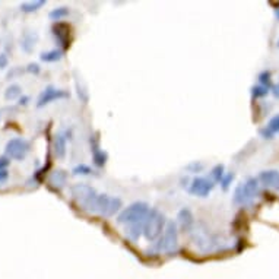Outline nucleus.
Listing matches in <instances>:
<instances>
[{"instance_id": "obj_1", "label": "nucleus", "mask_w": 279, "mask_h": 279, "mask_svg": "<svg viewBox=\"0 0 279 279\" xmlns=\"http://www.w3.org/2000/svg\"><path fill=\"white\" fill-rule=\"evenodd\" d=\"M121 199L113 197L110 194H97L89 204L86 205L85 211L91 214L101 215V216H114L121 209Z\"/></svg>"}, {"instance_id": "obj_2", "label": "nucleus", "mask_w": 279, "mask_h": 279, "mask_svg": "<svg viewBox=\"0 0 279 279\" xmlns=\"http://www.w3.org/2000/svg\"><path fill=\"white\" fill-rule=\"evenodd\" d=\"M165 216L158 209H150L149 214L143 222V237L146 241L154 243L160 240L165 230Z\"/></svg>"}, {"instance_id": "obj_3", "label": "nucleus", "mask_w": 279, "mask_h": 279, "mask_svg": "<svg viewBox=\"0 0 279 279\" xmlns=\"http://www.w3.org/2000/svg\"><path fill=\"white\" fill-rule=\"evenodd\" d=\"M149 206L145 202H135L129 205L128 208L121 209L120 214L117 215V222L121 225H133V224H139L146 219V216L149 214Z\"/></svg>"}, {"instance_id": "obj_4", "label": "nucleus", "mask_w": 279, "mask_h": 279, "mask_svg": "<svg viewBox=\"0 0 279 279\" xmlns=\"http://www.w3.org/2000/svg\"><path fill=\"white\" fill-rule=\"evenodd\" d=\"M259 180H256L255 177L247 179L246 182L240 183L234 190V196L233 200L234 204L238 206H248L255 202V199L259 196Z\"/></svg>"}, {"instance_id": "obj_5", "label": "nucleus", "mask_w": 279, "mask_h": 279, "mask_svg": "<svg viewBox=\"0 0 279 279\" xmlns=\"http://www.w3.org/2000/svg\"><path fill=\"white\" fill-rule=\"evenodd\" d=\"M177 248H179V226L174 221H170L167 222L164 234L160 238L158 250L167 255H172L177 251Z\"/></svg>"}, {"instance_id": "obj_6", "label": "nucleus", "mask_w": 279, "mask_h": 279, "mask_svg": "<svg viewBox=\"0 0 279 279\" xmlns=\"http://www.w3.org/2000/svg\"><path fill=\"white\" fill-rule=\"evenodd\" d=\"M31 150V143L22 138H13L6 143V157L15 161H23Z\"/></svg>"}, {"instance_id": "obj_7", "label": "nucleus", "mask_w": 279, "mask_h": 279, "mask_svg": "<svg viewBox=\"0 0 279 279\" xmlns=\"http://www.w3.org/2000/svg\"><path fill=\"white\" fill-rule=\"evenodd\" d=\"M70 194L76 202L85 209L86 205L89 204L98 193L92 186H89L86 183H76L70 187Z\"/></svg>"}, {"instance_id": "obj_8", "label": "nucleus", "mask_w": 279, "mask_h": 279, "mask_svg": "<svg viewBox=\"0 0 279 279\" xmlns=\"http://www.w3.org/2000/svg\"><path fill=\"white\" fill-rule=\"evenodd\" d=\"M215 183L211 179L206 177H194L190 186H189V193L197 196V197H208L211 192L214 190Z\"/></svg>"}, {"instance_id": "obj_9", "label": "nucleus", "mask_w": 279, "mask_h": 279, "mask_svg": "<svg viewBox=\"0 0 279 279\" xmlns=\"http://www.w3.org/2000/svg\"><path fill=\"white\" fill-rule=\"evenodd\" d=\"M70 97V94L67 91H63V89H57L54 86H47L44 89L43 92L40 94V97L37 99V107L43 108L45 107L47 104L53 103V101H57V99H65V98Z\"/></svg>"}, {"instance_id": "obj_10", "label": "nucleus", "mask_w": 279, "mask_h": 279, "mask_svg": "<svg viewBox=\"0 0 279 279\" xmlns=\"http://www.w3.org/2000/svg\"><path fill=\"white\" fill-rule=\"evenodd\" d=\"M192 233H193V241L196 243V246L200 248V251L209 253V251H214L218 246V241L206 230H196V231L193 230Z\"/></svg>"}, {"instance_id": "obj_11", "label": "nucleus", "mask_w": 279, "mask_h": 279, "mask_svg": "<svg viewBox=\"0 0 279 279\" xmlns=\"http://www.w3.org/2000/svg\"><path fill=\"white\" fill-rule=\"evenodd\" d=\"M53 35L56 41L63 47V50L69 48L70 45V27L66 22H56L53 25Z\"/></svg>"}, {"instance_id": "obj_12", "label": "nucleus", "mask_w": 279, "mask_h": 279, "mask_svg": "<svg viewBox=\"0 0 279 279\" xmlns=\"http://www.w3.org/2000/svg\"><path fill=\"white\" fill-rule=\"evenodd\" d=\"M177 226H180L183 233H192L194 228V216L193 212L189 208H183L177 214Z\"/></svg>"}, {"instance_id": "obj_13", "label": "nucleus", "mask_w": 279, "mask_h": 279, "mask_svg": "<svg viewBox=\"0 0 279 279\" xmlns=\"http://www.w3.org/2000/svg\"><path fill=\"white\" fill-rule=\"evenodd\" d=\"M259 182L265 187L272 190H279V171L276 170H265L259 174Z\"/></svg>"}, {"instance_id": "obj_14", "label": "nucleus", "mask_w": 279, "mask_h": 279, "mask_svg": "<svg viewBox=\"0 0 279 279\" xmlns=\"http://www.w3.org/2000/svg\"><path fill=\"white\" fill-rule=\"evenodd\" d=\"M37 41H38V34L33 31H25L21 38V48L25 53H33Z\"/></svg>"}, {"instance_id": "obj_15", "label": "nucleus", "mask_w": 279, "mask_h": 279, "mask_svg": "<svg viewBox=\"0 0 279 279\" xmlns=\"http://www.w3.org/2000/svg\"><path fill=\"white\" fill-rule=\"evenodd\" d=\"M66 148H67V140L63 133H59L54 136L53 140V149L54 155L59 158V160H63L66 157Z\"/></svg>"}, {"instance_id": "obj_16", "label": "nucleus", "mask_w": 279, "mask_h": 279, "mask_svg": "<svg viewBox=\"0 0 279 279\" xmlns=\"http://www.w3.org/2000/svg\"><path fill=\"white\" fill-rule=\"evenodd\" d=\"M91 154H92V161L95 164V167L101 168L106 165L107 162V154L99 148L98 142H91Z\"/></svg>"}, {"instance_id": "obj_17", "label": "nucleus", "mask_w": 279, "mask_h": 279, "mask_svg": "<svg viewBox=\"0 0 279 279\" xmlns=\"http://www.w3.org/2000/svg\"><path fill=\"white\" fill-rule=\"evenodd\" d=\"M48 183L53 186L54 189L60 190L63 189L67 183V172L65 170H56L50 174V179H48Z\"/></svg>"}, {"instance_id": "obj_18", "label": "nucleus", "mask_w": 279, "mask_h": 279, "mask_svg": "<svg viewBox=\"0 0 279 279\" xmlns=\"http://www.w3.org/2000/svg\"><path fill=\"white\" fill-rule=\"evenodd\" d=\"M63 57V50H50V52H44L40 56L41 62H45V63H54V62H59L60 59Z\"/></svg>"}, {"instance_id": "obj_19", "label": "nucleus", "mask_w": 279, "mask_h": 279, "mask_svg": "<svg viewBox=\"0 0 279 279\" xmlns=\"http://www.w3.org/2000/svg\"><path fill=\"white\" fill-rule=\"evenodd\" d=\"M45 5V0H34V2H25L21 5V11L23 13H33V12L40 11Z\"/></svg>"}, {"instance_id": "obj_20", "label": "nucleus", "mask_w": 279, "mask_h": 279, "mask_svg": "<svg viewBox=\"0 0 279 279\" xmlns=\"http://www.w3.org/2000/svg\"><path fill=\"white\" fill-rule=\"evenodd\" d=\"M143 222H145V221H143ZM143 222L126 226V236L129 237L130 240L136 241L140 236H143Z\"/></svg>"}, {"instance_id": "obj_21", "label": "nucleus", "mask_w": 279, "mask_h": 279, "mask_svg": "<svg viewBox=\"0 0 279 279\" xmlns=\"http://www.w3.org/2000/svg\"><path fill=\"white\" fill-rule=\"evenodd\" d=\"M22 97V88L16 84L8 86L6 91H5V99L6 101H15V99H19Z\"/></svg>"}, {"instance_id": "obj_22", "label": "nucleus", "mask_w": 279, "mask_h": 279, "mask_svg": "<svg viewBox=\"0 0 279 279\" xmlns=\"http://www.w3.org/2000/svg\"><path fill=\"white\" fill-rule=\"evenodd\" d=\"M69 9L67 8H56L53 11L48 13V16H50V19H53L56 22H60L62 19H65L69 16Z\"/></svg>"}, {"instance_id": "obj_23", "label": "nucleus", "mask_w": 279, "mask_h": 279, "mask_svg": "<svg viewBox=\"0 0 279 279\" xmlns=\"http://www.w3.org/2000/svg\"><path fill=\"white\" fill-rule=\"evenodd\" d=\"M224 174H225V167L222 165V164H216L214 168L211 170V180L212 182H221L222 180V177H224Z\"/></svg>"}, {"instance_id": "obj_24", "label": "nucleus", "mask_w": 279, "mask_h": 279, "mask_svg": "<svg viewBox=\"0 0 279 279\" xmlns=\"http://www.w3.org/2000/svg\"><path fill=\"white\" fill-rule=\"evenodd\" d=\"M92 172H94L92 168L89 165H86V164H79V165H76L75 168L72 170L73 175H91Z\"/></svg>"}, {"instance_id": "obj_25", "label": "nucleus", "mask_w": 279, "mask_h": 279, "mask_svg": "<svg viewBox=\"0 0 279 279\" xmlns=\"http://www.w3.org/2000/svg\"><path fill=\"white\" fill-rule=\"evenodd\" d=\"M204 168H205V164L200 161H193L186 165V171L192 172V174H199V172L204 171Z\"/></svg>"}, {"instance_id": "obj_26", "label": "nucleus", "mask_w": 279, "mask_h": 279, "mask_svg": "<svg viewBox=\"0 0 279 279\" xmlns=\"http://www.w3.org/2000/svg\"><path fill=\"white\" fill-rule=\"evenodd\" d=\"M269 94V88L268 86H263V85H256L251 88V95L255 98H262V97H266Z\"/></svg>"}, {"instance_id": "obj_27", "label": "nucleus", "mask_w": 279, "mask_h": 279, "mask_svg": "<svg viewBox=\"0 0 279 279\" xmlns=\"http://www.w3.org/2000/svg\"><path fill=\"white\" fill-rule=\"evenodd\" d=\"M234 172H225L224 174V177H222V180H221V187H222V190H228L230 189V186L233 184V182H234Z\"/></svg>"}, {"instance_id": "obj_28", "label": "nucleus", "mask_w": 279, "mask_h": 279, "mask_svg": "<svg viewBox=\"0 0 279 279\" xmlns=\"http://www.w3.org/2000/svg\"><path fill=\"white\" fill-rule=\"evenodd\" d=\"M272 133H278L279 132V114L273 116V117L269 120L268 126H266Z\"/></svg>"}, {"instance_id": "obj_29", "label": "nucleus", "mask_w": 279, "mask_h": 279, "mask_svg": "<svg viewBox=\"0 0 279 279\" xmlns=\"http://www.w3.org/2000/svg\"><path fill=\"white\" fill-rule=\"evenodd\" d=\"M270 72H268V70H265V72H262L260 75H259V85H263V86H268L270 85Z\"/></svg>"}, {"instance_id": "obj_30", "label": "nucleus", "mask_w": 279, "mask_h": 279, "mask_svg": "<svg viewBox=\"0 0 279 279\" xmlns=\"http://www.w3.org/2000/svg\"><path fill=\"white\" fill-rule=\"evenodd\" d=\"M28 73H33V75H38L40 72H41V67L38 63H30V65L27 66V69H25Z\"/></svg>"}, {"instance_id": "obj_31", "label": "nucleus", "mask_w": 279, "mask_h": 279, "mask_svg": "<svg viewBox=\"0 0 279 279\" xmlns=\"http://www.w3.org/2000/svg\"><path fill=\"white\" fill-rule=\"evenodd\" d=\"M259 133H260V136H262L263 139H269V140L273 139V135H275V133H272V132H270L268 128H263V129H260L259 130Z\"/></svg>"}, {"instance_id": "obj_32", "label": "nucleus", "mask_w": 279, "mask_h": 279, "mask_svg": "<svg viewBox=\"0 0 279 279\" xmlns=\"http://www.w3.org/2000/svg\"><path fill=\"white\" fill-rule=\"evenodd\" d=\"M9 65V59L5 53H0V69H6Z\"/></svg>"}, {"instance_id": "obj_33", "label": "nucleus", "mask_w": 279, "mask_h": 279, "mask_svg": "<svg viewBox=\"0 0 279 279\" xmlns=\"http://www.w3.org/2000/svg\"><path fill=\"white\" fill-rule=\"evenodd\" d=\"M11 160L8 157H0V170H8Z\"/></svg>"}, {"instance_id": "obj_34", "label": "nucleus", "mask_w": 279, "mask_h": 279, "mask_svg": "<svg viewBox=\"0 0 279 279\" xmlns=\"http://www.w3.org/2000/svg\"><path fill=\"white\" fill-rule=\"evenodd\" d=\"M9 179V171L8 170H0V183H6Z\"/></svg>"}, {"instance_id": "obj_35", "label": "nucleus", "mask_w": 279, "mask_h": 279, "mask_svg": "<svg viewBox=\"0 0 279 279\" xmlns=\"http://www.w3.org/2000/svg\"><path fill=\"white\" fill-rule=\"evenodd\" d=\"M30 104V97H27V95H22L21 98H19V106H28Z\"/></svg>"}, {"instance_id": "obj_36", "label": "nucleus", "mask_w": 279, "mask_h": 279, "mask_svg": "<svg viewBox=\"0 0 279 279\" xmlns=\"http://www.w3.org/2000/svg\"><path fill=\"white\" fill-rule=\"evenodd\" d=\"M272 94H273V97L278 98V99H279V84H276V85L272 86Z\"/></svg>"}, {"instance_id": "obj_37", "label": "nucleus", "mask_w": 279, "mask_h": 279, "mask_svg": "<svg viewBox=\"0 0 279 279\" xmlns=\"http://www.w3.org/2000/svg\"><path fill=\"white\" fill-rule=\"evenodd\" d=\"M21 72H22L21 69H13L12 72H9V73H8V79H11V78H13L15 75H18V73H21Z\"/></svg>"}, {"instance_id": "obj_38", "label": "nucleus", "mask_w": 279, "mask_h": 279, "mask_svg": "<svg viewBox=\"0 0 279 279\" xmlns=\"http://www.w3.org/2000/svg\"><path fill=\"white\" fill-rule=\"evenodd\" d=\"M275 15H276V18H278V21H279V6L275 9Z\"/></svg>"}, {"instance_id": "obj_39", "label": "nucleus", "mask_w": 279, "mask_h": 279, "mask_svg": "<svg viewBox=\"0 0 279 279\" xmlns=\"http://www.w3.org/2000/svg\"><path fill=\"white\" fill-rule=\"evenodd\" d=\"M278 47H279V40H278Z\"/></svg>"}]
</instances>
